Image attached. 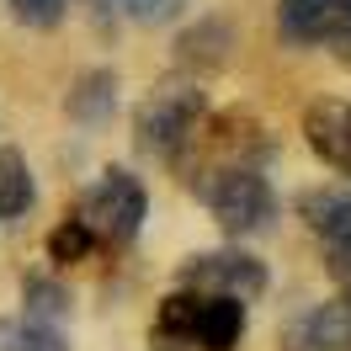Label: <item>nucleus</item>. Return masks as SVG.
I'll return each instance as SVG.
<instances>
[{"instance_id": "9d476101", "label": "nucleus", "mask_w": 351, "mask_h": 351, "mask_svg": "<svg viewBox=\"0 0 351 351\" xmlns=\"http://www.w3.org/2000/svg\"><path fill=\"white\" fill-rule=\"evenodd\" d=\"M112 107H117V75L112 69H86L69 90V117L101 123V117H112Z\"/></svg>"}, {"instance_id": "39448f33", "label": "nucleus", "mask_w": 351, "mask_h": 351, "mask_svg": "<svg viewBox=\"0 0 351 351\" xmlns=\"http://www.w3.org/2000/svg\"><path fill=\"white\" fill-rule=\"evenodd\" d=\"M197 197L213 208L219 229H223V234H234V240H245V234H261L266 223H271V213H277L271 186H266V176H261V171L219 176L213 186H202Z\"/></svg>"}, {"instance_id": "dca6fc26", "label": "nucleus", "mask_w": 351, "mask_h": 351, "mask_svg": "<svg viewBox=\"0 0 351 351\" xmlns=\"http://www.w3.org/2000/svg\"><path fill=\"white\" fill-rule=\"evenodd\" d=\"M107 5H112V16L138 22V27H160L181 16V0H107Z\"/></svg>"}, {"instance_id": "f257e3e1", "label": "nucleus", "mask_w": 351, "mask_h": 351, "mask_svg": "<svg viewBox=\"0 0 351 351\" xmlns=\"http://www.w3.org/2000/svg\"><path fill=\"white\" fill-rule=\"evenodd\" d=\"M266 133L261 123H250V117H234V112H202L197 128L186 133V144L171 154V165L181 171V181L202 192V186H213L219 176H234V171H261L266 160Z\"/></svg>"}, {"instance_id": "ddd939ff", "label": "nucleus", "mask_w": 351, "mask_h": 351, "mask_svg": "<svg viewBox=\"0 0 351 351\" xmlns=\"http://www.w3.org/2000/svg\"><path fill=\"white\" fill-rule=\"evenodd\" d=\"M223 59H229V27L223 22H197L186 38H181V64L219 69Z\"/></svg>"}, {"instance_id": "f3484780", "label": "nucleus", "mask_w": 351, "mask_h": 351, "mask_svg": "<svg viewBox=\"0 0 351 351\" xmlns=\"http://www.w3.org/2000/svg\"><path fill=\"white\" fill-rule=\"evenodd\" d=\"M69 0H11V11H16V22L27 27H53L59 16H64Z\"/></svg>"}, {"instance_id": "423d86ee", "label": "nucleus", "mask_w": 351, "mask_h": 351, "mask_svg": "<svg viewBox=\"0 0 351 351\" xmlns=\"http://www.w3.org/2000/svg\"><path fill=\"white\" fill-rule=\"evenodd\" d=\"M181 287L208 293V298L250 304V298H261V287H266V266L256 256H245V250H208V256H192L181 266Z\"/></svg>"}, {"instance_id": "4468645a", "label": "nucleus", "mask_w": 351, "mask_h": 351, "mask_svg": "<svg viewBox=\"0 0 351 351\" xmlns=\"http://www.w3.org/2000/svg\"><path fill=\"white\" fill-rule=\"evenodd\" d=\"M69 314V293L59 282H48V277H32L27 282V325H48V330H59V319Z\"/></svg>"}, {"instance_id": "1a4fd4ad", "label": "nucleus", "mask_w": 351, "mask_h": 351, "mask_svg": "<svg viewBox=\"0 0 351 351\" xmlns=\"http://www.w3.org/2000/svg\"><path fill=\"white\" fill-rule=\"evenodd\" d=\"M293 351H351V304L314 308L293 335Z\"/></svg>"}, {"instance_id": "f8f14e48", "label": "nucleus", "mask_w": 351, "mask_h": 351, "mask_svg": "<svg viewBox=\"0 0 351 351\" xmlns=\"http://www.w3.org/2000/svg\"><path fill=\"white\" fill-rule=\"evenodd\" d=\"M32 208V176L16 149H0V223Z\"/></svg>"}, {"instance_id": "f03ea898", "label": "nucleus", "mask_w": 351, "mask_h": 351, "mask_svg": "<svg viewBox=\"0 0 351 351\" xmlns=\"http://www.w3.org/2000/svg\"><path fill=\"white\" fill-rule=\"evenodd\" d=\"M245 335V304L234 298H208L192 287H176L160 304L154 341L160 346H186V351H234Z\"/></svg>"}, {"instance_id": "a211bd4d", "label": "nucleus", "mask_w": 351, "mask_h": 351, "mask_svg": "<svg viewBox=\"0 0 351 351\" xmlns=\"http://www.w3.org/2000/svg\"><path fill=\"white\" fill-rule=\"evenodd\" d=\"M330 271H335V282H341V304H351V250H330Z\"/></svg>"}, {"instance_id": "20e7f679", "label": "nucleus", "mask_w": 351, "mask_h": 351, "mask_svg": "<svg viewBox=\"0 0 351 351\" xmlns=\"http://www.w3.org/2000/svg\"><path fill=\"white\" fill-rule=\"evenodd\" d=\"M202 90L192 80H171V86H160L144 96V107L133 117V128H138V149L160 154V160H171L181 144H186V133L197 128L202 117Z\"/></svg>"}, {"instance_id": "6e6552de", "label": "nucleus", "mask_w": 351, "mask_h": 351, "mask_svg": "<svg viewBox=\"0 0 351 351\" xmlns=\"http://www.w3.org/2000/svg\"><path fill=\"white\" fill-rule=\"evenodd\" d=\"M304 219L330 250H351V192H308Z\"/></svg>"}, {"instance_id": "7ed1b4c3", "label": "nucleus", "mask_w": 351, "mask_h": 351, "mask_svg": "<svg viewBox=\"0 0 351 351\" xmlns=\"http://www.w3.org/2000/svg\"><path fill=\"white\" fill-rule=\"evenodd\" d=\"M149 213V197H144V186H138V176L133 171H101L96 181L86 186V197L75 208V219L90 229V240L96 245H128L138 234V223Z\"/></svg>"}, {"instance_id": "9b49d317", "label": "nucleus", "mask_w": 351, "mask_h": 351, "mask_svg": "<svg viewBox=\"0 0 351 351\" xmlns=\"http://www.w3.org/2000/svg\"><path fill=\"white\" fill-rule=\"evenodd\" d=\"M308 43H325L330 53L351 69V0H319V5H314Z\"/></svg>"}, {"instance_id": "2eb2a0df", "label": "nucleus", "mask_w": 351, "mask_h": 351, "mask_svg": "<svg viewBox=\"0 0 351 351\" xmlns=\"http://www.w3.org/2000/svg\"><path fill=\"white\" fill-rule=\"evenodd\" d=\"M90 250H96V240H90V229H86L80 219H75V213H69V219L59 223L53 234H48V256H53L59 266H75V261H86Z\"/></svg>"}, {"instance_id": "0eeeda50", "label": "nucleus", "mask_w": 351, "mask_h": 351, "mask_svg": "<svg viewBox=\"0 0 351 351\" xmlns=\"http://www.w3.org/2000/svg\"><path fill=\"white\" fill-rule=\"evenodd\" d=\"M304 138L330 171L351 176V101H341V96L308 101L304 107Z\"/></svg>"}]
</instances>
